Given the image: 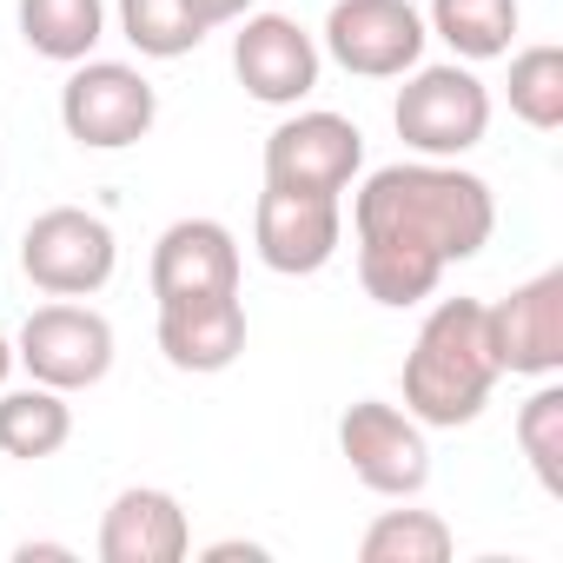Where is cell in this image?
Instances as JSON below:
<instances>
[{"label":"cell","instance_id":"277c9868","mask_svg":"<svg viewBox=\"0 0 563 563\" xmlns=\"http://www.w3.org/2000/svg\"><path fill=\"white\" fill-rule=\"evenodd\" d=\"M159 120V93L140 67L126 60H74L67 87H60V126L74 146L87 153H126L153 133Z\"/></svg>","mask_w":563,"mask_h":563},{"label":"cell","instance_id":"3957f363","mask_svg":"<svg viewBox=\"0 0 563 563\" xmlns=\"http://www.w3.org/2000/svg\"><path fill=\"white\" fill-rule=\"evenodd\" d=\"M391 126L418 159H464L490 133V87L457 60H444V67L418 60L398 87Z\"/></svg>","mask_w":563,"mask_h":563},{"label":"cell","instance_id":"52a82bcc","mask_svg":"<svg viewBox=\"0 0 563 563\" xmlns=\"http://www.w3.org/2000/svg\"><path fill=\"white\" fill-rule=\"evenodd\" d=\"M339 457L352 464V477L378 497H418L431 484V444L424 424L385 398H358L339 418Z\"/></svg>","mask_w":563,"mask_h":563},{"label":"cell","instance_id":"484cf974","mask_svg":"<svg viewBox=\"0 0 563 563\" xmlns=\"http://www.w3.org/2000/svg\"><path fill=\"white\" fill-rule=\"evenodd\" d=\"M8 372H14V345H8V332H0V385H8Z\"/></svg>","mask_w":563,"mask_h":563},{"label":"cell","instance_id":"7c38bea8","mask_svg":"<svg viewBox=\"0 0 563 563\" xmlns=\"http://www.w3.org/2000/svg\"><path fill=\"white\" fill-rule=\"evenodd\" d=\"M319 41L292 14H245L232 34V74L258 107H299L319 87Z\"/></svg>","mask_w":563,"mask_h":563},{"label":"cell","instance_id":"8992f818","mask_svg":"<svg viewBox=\"0 0 563 563\" xmlns=\"http://www.w3.org/2000/svg\"><path fill=\"white\" fill-rule=\"evenodd\" d=\"M14 365H27V378L54 391H93L113 372V325L80 299L34 306L14 339Z\"/></svg>","mask_w":563,"mask_h":563},{"label":"cell","instance_id":"603a6c76","mask_svg":"<svg viewBox=\"0 0 563 563\" xmlns=\"http://www.w3.org/2000/svg\"><path fill=\"white\" fill-rule=\"evenodd\" d=\"M252 8H258V0H192V14L206 21V34H212V27H232V21H245Z\"/></svg>","mask_w":563,"mask_h":563},{"label":"cell","instance_id":"cb8c5ba5","mask_svg":"<svg viewBox=\"0 0 563 563\" xmlns=\"http://www.w3.org/2000/svg\"><path fill=\"white\" fill-rule=\"evenodd\" d=\"M232 556H245V563H265V543H245V537H225V543H206V563H232Z\"/></svg>","mask_w":563,"mask_h":563},{"label":"cell","instance_id":"d6986e66","mask_svg":"<svg viewBox=\"0 0 563 563\" xmlns=\"http://www.w3.org/2000/svg\"><path fill=\"white\" fill-rule=\"evenodd\" d=\"M451 550H457V537L438 510H378L358 537L365 563H444Z\"/></svg>","mask_w":563,"mask_h":563},{"label":"cell","instance_id":"8fae6325","mask_svg":"<svg viewBox=\"0 0 563 563\" xmlns=\"http://www.w3.org/2000/svg\"><path fill=\"white\" fill-rule=\"evenodd\" d=\"M484 332L497 352V372L510 378H556L563 372V272H537L510 299L484 306Z\"/></svg>","mask_w":563,"mask_h":563},{"label":"cell","instance_id":"5b68a950","mask_svg":"<svg viewBox=\"0 0 563 563\" xmlns=\"http://www.w3.org/2000/svg\"><path fill=\"white\" fill-rule=\"evenodd\" d=\"M120 265V239L100 212L87 206H47L21 232V272L47 299H93Z\"/></svg>","mask_w":563,"mask_h":563},{"label":"cell","instance_id":"9a60e30c","mask_svg":"<svg viewBox=\"0 0 563 563\" xmlns=\"http://www.w3.org/2000/svg\"><path fill=\"white\" fill-rule=\"evenodd\" d=\"M100 563H179L192 556L186 504L159 484H126L100 517Z\"/></svg>","mask_w":563,"mask_h":563},{"label":"cell","instance_id":"5bb4252c","mask_svg":"<svg viewBox=\"0 0 563 563\" xmlns=\"http://www.w3.org/2000/svg\"><path fill=\"white\" fill-rule=\"evenodd\" d=\"M159 352L173 372L212 378L232 372L245 352V299L239 292H199V299H166L159 306Z\"/></svg>","mask_w":563,"mask_h":563},{"label":"cell","instance_id":"30bf717a","mask_svg":"<svg viewBox=\"0 0 563 563\" xmlns=\"http://www.w3.org/2000/svg\"><path fill=\"white\" fill-rule=\"evenodd\" d=\"M365 173V133L345 113H292L265 133V186H292V192H345Z\"/></svg>","mask_w":563,"mask_h":563},{"label":"cell","instance_id":"7a4b0ae2","mask_svg":"<svg viewBox=\"0 0 563 563\" xmlns=\"http://www.w3.org/2000/svg\"><path fill=\"white\" fill-rule=\"evenodd\" d=\"M497 352L484 332V299H438L405 352V411L424 431L477 424L497 391Z\"/></svg>","mask_w":563,"mask_h":563},{"label":"cell","instance_id":"ba28073f","mask_svg":"<svg viewBox=\"0 0 563 563\" xmlns=\"http://www.w3.org/2000/svg\"><path fill=\"white\" fill-rule=\"evenodd\" d=\"M345 245V206L332 192H292V186H265L252 206V252L278 278H312L339 258Z\"/></svg>","mask_w":563,"mask_h":563},{"label":"cell","instance_id":"d4e9b609","mask_svg":"<svg viewBox=\"0 0 563 563\" xmlns=\"http://www.w3.org/2000/svg\"><path fill=\"white\" fill-rule=\"evenodd\" d=\"M14 556H21V563H34V556H60V563H67V556H74V550H67V543H21V550H14Z\"/></svg>","mask_w":563,"mask_h":563},{"label":"cell","instance_id":"44dd1931","mask_svg":"<svg viewBox=\"0 0 563 563\" xmlns=\"http://www.w3.org/2000/svg\"><path fill=\"white\" fill-rule=\"evenodd\" d=\"M510 113L537 133H556L563 126V47L556 41H537L523 54H510Z\"/></svg>","mask_w":563,"mask_h":563},{"label":"cell","instance_id":"e0dca14e","mask_svg":"<svg viewBox=\"0 0 563 563\" xmlns=\"http://www.w3.org/2000/svg\"><path fill=\"white\" fill-rule=\"evenodd\" d=\"M74 438V405L54 385H27V391H0V451L41 464Z\"/></svg>","mask_w":563,"mask_h":563},{"label":"cell","instance_id":"7402d4cb","mask_svg":"<svg viewBox=\"0 0 563 563\" xmlns=\"http://www.w3.org/2000/svg\"><path fill=\"white\" fill-rule=\"evenodd\" d=\"M517 451L530 457V477L543 484V497H563V385L537 378V391L517 411Z\"/></svg>","mask_w":563,"mask_h":563},{"label":"cell","instance_id":"2e32d148","mask_svg":"<svg viewBox=\"0 0 563 563\" xmlns=\"http://www.w3.org/2000/svg\"><path fill=\"white\" fill-rule=\"evenodd\" d=\"M14 14H21V41L54 67H74L107 41V0H21Z\"/></svg>","mask_w":563,"mask_h":563},{"label":"cell","instance_id":"ffe728a7","mask_svg":"<svg viewBox=\"0 0 563 563\" xmlns=\"http://www.w3.org/2000/svg\"><path fill=\"white\" fill-rule=\"evenodd\" d=\"M120 34L146 60H186L206 41V21L192 14V0H120Z\"/></svg>","mask_w":563,"mask_h":563},{"label":"cell","instance_id":"9c48e42d","mask_svg":"<svg viewBox=\"0 0 563 563\" xmlns=\"http://www.w3.org/2000/svg\"><path fill=\"white\" fill-rule=\"evenodd\" d=\"M424 14L411 0H332L325 14V54L358 80H405L424 60Z\"/></svg>","mask_w":563,"mask_h":563},{"label":"cell","instance_id":"6da1fadb","mask_svg":"<svg viewBox=\"0 0 563 563\" xmlns=\"http://www.w3.org/2000/svg\"><path fill=\"white\" fill-rule=\"evenodd\" d=\"M497 232V199L457 159H398L378 166L352 199L358 286L378 306H418L438 278L477 258Z\"/></svg>","mask_w":563,"mask_h":563},{"label":"cell","instance_id":"4fadbf2b","mask_svg":"<svg viewBox=\"0 0 563 563\" xmlns=\"http://www.w3.org/2000/svg\"><path fill=\"white\" fill-rule=\"evenodd\" d=\"M153 299H199V292H239V239L219 219H173L153 239Z\"/></svg>","mask_w":563,"mask_h":563},{"label":"cell","instance_id":"ac0fdd59","mask_svg":"<svg viewBox=\"0 0 563 563\" xmlns=\"http://www.w3.org/2000/svg\"><path fill=\"white\" fill-rule=\"evenodd\" d=\"M424 27H431L464 67L504 60L510 41H517V0H431Z\"/></svg>","mask_w":563,"mask_h":563}]
</instances>
